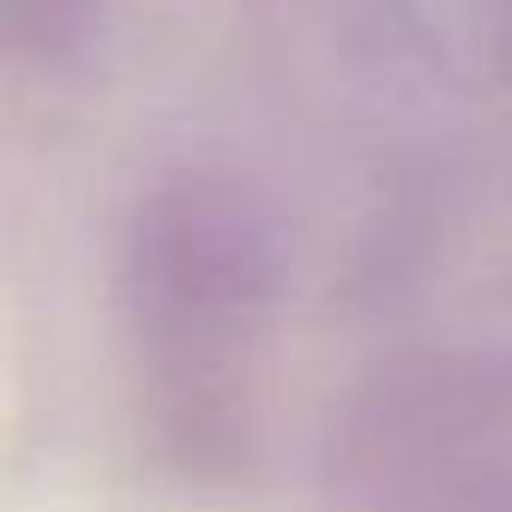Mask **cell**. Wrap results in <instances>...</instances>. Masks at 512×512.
Segmentation results:
<instances>
[{
  "label": "cell",
  "mask_w": 512,
  "mask_h": 512,
  "mask_svg": "<svg viewBox=\"0 0 512 512\" xmlns=\"http://www.w3.org/2000/svg\"><path fill=\"white\" fill-rule=\"evenodd\" d=\"M272 229L223 175H169L139 193L121 241L127 314L181 350H211L272 302Z\"/></svg>",
  "instance_id": "6da1fadb"
}]
</instances>
